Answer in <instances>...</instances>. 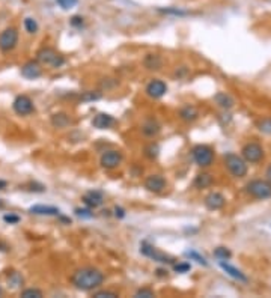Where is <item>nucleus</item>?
<instances>
[{
  "mask_svg": "<svg viewBox=\"0 0 271 298\" xmlns=\"http://www.w3.org/2000/svg\"><path fill=\"white\" fill-rule=\"evenodd\" d=\"M225 166L234 178H244L249 170L247 161L241 155H237L234 152L225 155Z\"/></svg>",
  "mask_w": 271,
  "mask_h": 298,
  "instance_id": "20e7f679",
  "label": "nucleus"
},
{
  "mask_svg": "<svg viewBox=\"0 0 271 298\" xmlns=\"http://www.w3.org/2000/svg\"><path fill=\"white\" fill-rule=\"evenodd\" d=\"M186 256L190 259V261H196L198 264H201V265H204V267H208V262H207V259L204 258V256H201L198 252H195V250H189V252H186Z\"/></svg>",
  "mask_w": 271,
  "mask_h": 298,
  "instance_id": "2f4dec72",
  "label": "nucleus"
},
{
  "mask_svg": "<svg viewBox=\"0 0 271 298\" xmlns=\"http://www.w3.org/2000/svg\"><path fill=\"white\" fill-rule=\"evenodd\" d=\"M95 298H115V297H119V294L113 292V291H98V292H94Z\"/></svg>",
  "mask_w": 271,
  "mask_h": 298,
  "instance_id": "4c0bfd02",
  "label": "nucleus"
},
{
  "mask_svg": "<svg viewBox=\"0 0 271 298\" xmlns=\"http://www.w3.org/2000/svg\"><path fill=\"white\" fill-rule=\"evenodd\" d=\"M192 155L199 167H210L214 163V151L207 145H196L192 149Z\"/></svg>",
  "mask_w": 271,
  "mask_h": 298,
  "instance_id": "39448f33",
  "label": "nucleus"
},
{
  "mask_svg": "<svg viewBox=\"0 0 271 298\" xmlns=\"http://www.w3.org/2000/svg\"><path fill=\"white\" fill-rule=\"evenodd\" d=\"M246 193L258 201H265L271 197V182L267 179H252L246 185Z\"/></svg>",
  "mask_w": 271,
  "mask_h": 298,
  "instance_id": "f03ea898",
  "label": "nucleus"
},
{
  "mask_svg": "<svg viewBox=\"0 0 271 298\" xmlns=\"http://www.w3.org/2000/svg\"><path fill=\"white\" fill-rule=\"evenodd\" d=\"M6 185H8V182H6V181H3V179H0V190H3V188H6Z\"/></svg>",
  "mask_w": 271,
  "mask_h": 298,
  "instance_id": "37998d69",
  "label": "nucleus"
},
{
  "mask_svg": "<svg viewBox=\"0 0 271 298\" xmlns=\"http://www.w3.org/2000/svg\"><path fill=\"white\" fill-rule=\"evenodd\" d=\"M23 298H41L42 297V291L41 289H36V288H27L24 291H21L20 294Z\"/></svg>",
  "mask_w": 271,
  "mask_h": 298,
  "instance_id": "473e14b6",
  "label": "nucleus"
},
{
  "mask_svg": "<svg viewBox=\"0 0 271 298\" xmlns=\"http://www.w3.org/2000/svg\"><path fill=\"white\" fill-rule=\"evenodd\" d=\"M265 178H267V181L268 182H271V164L267 167V172H265Z\"/></svg>",
  "mask_w": 271,
  "mask_h": 298,
  "instance_id": "79ce46f5",
  "label": "nucleus"
},
{
  "mask_svg": "<svg viewBox=\"0 0 271 298\" xmlns=\"http://www.w3.org/2000/svg\"><path fill=\"white\" fill-rule=\"evenodd\" d=\"M30 214L35 216H45V217H57L60 214V210L56 207H50V205H33L30 207Z\"/></svg>",
  "mask_w": 271,
  "mask_h": 298,
  "instance_id": "a211bd4d",
  "label": "nucleus"
},
{
  "mask_svg": "<svg viewBox=\"0 0 271 298\" xmlns=\"http://www.w3.org/2000/svg\"><path fill=\"white\" fill-rule=\"evenodd\" d=\"M140 253L145 255L146 258L155 261V262H160V264H172V265L175 264V259H173L172 256H169V255L160 252L158 249H155L152 244H149V243H146V241H143V243L140 244Z\"/></svg>",
  "mask_w": 271,
  "mask_h": 298,
  "instance_id": "0eeeda50",
  "label": "nucleus"
},
{
  "mask_svg": "<svg viewBox=\"0 0 271 298\" xmlns=\"http://www.w3.org/2000/svg\"><path fill=\"white\" fill-rule=\"evenodd\" d=\"M3 294V291H2V286H0V295H2Z\"/></svg>",
  "mask_w": 271,
  "mask_h": 298,
  "instance_id": "c03bdc74",
  "label": "nucleus"
},
{
  "mask_svg": "<svg viewBox=\"0 0 271 298\" xmlns=\"http://www.w3.org/2000/svg\"><path fill=\"white\" fill-rule=\"evenodd\" d=\"M121 163H122V152L118 149H109V151L103 152V155L100 158L101 167H104L107 170L116 169Z\"/></svg>",
  "mask_w": 271,
  "mask_h": 298,
  "instance_id": "9d476101",
  "label": "nucleus"
},
{
  "mask_svg": "<svg viewBox=\"0 0 271 298\" xmlns=\"http://www.w3.org/2000/svg\"><path fill=\"white\" fill-rule=\"evenodd\" d=\"M204 204H205L207 210H210V211H219V210H222L226 205V197L222 193H219V191H211L210 194L205 196Z\"/></svg>",
  "mask_w": 271,
  "mask_h": 298,
  "instance_id": "9b49d317",
  "label": "nucleus"
},
{
  "mask_svg": "<svg viewBox=\"0 0 271 298\" xmlns=\"http://www.w3.org/2000/svg\"><path fill=\"white\" fill-rule=\"evenodd\" d=\"M69 122H71V119L66 113H54L51 116V125L56 128H65L69 125Z\"/></svg>",
  "mask_w": 271,
  "mask_h": 298,
  "instance_id": "5701e85b",
  "label": "nucleus"
},
{
  "mask_svg": "<svg viewBox=\"0 0 271 298\" xmlns=\"http://www.w3.org/2000/svg\"><path fill=\"white\" fill-rule=\"evenodd\" d=\"M81 201L86 207L94 210V208H98L104 204V194L98 190H90L81 197Z\"/></svg>",
  "mask_w": 271,
  "mask_h": 298,
  "instance_id": "4468645a",
  "label": "nucleus"
},
{
  "mask_svg": "<svg viewBox=\"0 0 271 298\" xmlns=\"http://www.w3.org/2000/svg\"><path fill=\"white\" fill-rule=\"evenodd\" d=\"M71 283L78 291L90 292V291H95L97 288H100L104 283V274L98 268L83 267V268H78L72 273Z\"/></svg>",
  "mask_w": 271,
  "mask_h": 298,
  "instance_id": "f257e3e1",
  "label": "nucleus"
},
{
  "mask_svg": "<svg viewBox=\"0 0 271 298\" xmlns=\"http://www.w3.org/2000/svg\"><path fill=\"white\" fill-rule=\"evenodd\" d=\"M56 3L63 11H71L78 5V0H56Z\"/></svg>",
  "mask_w": 271,
  "mask_h": 298,
  "instance_id": "7c9ffc66",
  "label": "nucleus"
},
{
  "mask_svg": "<svg viewBox=\"0 0 271 298\" xmlns=\"http://www.w3.org/2000/svg\"><path fill=\"white\" fill-rule=\"evenodd\" d=\"M21 75L27 80H36L42 75V68L38 60H29L21 66Z\"/></svg>",
  "mask_w": 271,
  "mask_h": 298,
  "instance_id": "2eb2a0df",
  "label": "nucleus"
},
{
  "mask_svg": "<svg viewBox=\"0 0 271 298\" xmlns=\"http://www.w3.org/2000/svg\"><path fill=\"white\" fill-rule=\"evenodd\" d=\"M158 152H160V148H158L157 143H151V145H148V146L145 148V155H146L148 158H151V160L157 158V157H158Z\"/></svg>",
  "mask_w": 271,
  "mask_h": 298,
  "instance_id": "72a5a7b5",
  "label": "nucleus"
},
{
  "mask_svg": "<svg viewBox=\"0 0 271 298\" xmlns=\"http://www.w3.org/2000/svg\"><path fill=\"white\" fill-rule=\"evenodd\" d=\"M83 17L81 15H72L71 17V20H69V24L72 26V27H81L83 26Z\"/></svg>",
  "mask_w": 271,
  "mask_h": 298,
  "instance_id": "58836bf2",
  "label": "nucleus"
},
{
  "mask_svg": "<svg viewBox=\"0 0 271 298\" xmlns=\"http://www.w3.org/2000/svg\"><path fill=\"white\" fill-rule=\"evenodd\" d=\"M214 101H216L217 106L222 107L223 110H229V109H232L234 104H235V99H234L229 93H226V92H219V93L214 96Z\"/></svg>",
  "mask_w": 271,
  "mask_h": 298,
  "instance_id": "412c9836",
  "label": "nucleus"
},
{
  "mask_svg": "<svg viewBox=\"0 0 271 298\" xmlns=\"http://www.w3.org/2000/svg\"><path fill=\"white\" fill-rule=\"evenodd\" d=\"M75 216L80 217V219H92L94 217V213L90 211V208H77L75 210Z\"/></svg>",
  "mask_w": 271,
  "mask_h": 298,
  "instance_id": "e433bc0d",
  "label": "nucleus"
},
{
  "mask_svg": "<svg viewBox=\"0 0 271 298\" xmlns=\"http://www.w3.org/2000/svg\"><path fill=\"white\" fill-rule=\"evenodd\" d=\"M143 185H145V188H146L148 191L158 194V193H161V191L166 190L167 182H166V179H164L161 175H149V176L145 179Z\"/></svg>",
  "mask_w": 271,
  "mask_h": 298,
  "instance_id": "ddd939ff",
  "label": "nucleus"
},
{
  "mask_svg": "<svg viewBox=\"0 0 271 298\" xmlns=\"http://www.w3.org/2000/svg\"><path fill=\"white\" fill-rule=\"evenodd\" d=\"M213 182H214L213 175H210V173H199V175L195 178V181H193V187L198 188V190H202V188L211 187Z\"/></svg>",
  "mask_w": 271,
  "mask_h": 298,
  "instance_id": "4be33fe9",
  "label": "nucleus"
},
{
  "mask_svg": "<svg viewBox=\"0 0 271 298\" xmlns=\"http://www.w3.org/2000/svg\"><path fill=\"white\" fill-rule=\"evenodd\" d=\"M143 65H145V68L149 69V71H160L161 66H163V57H161L160 54L149 53V54L145 56Z\"/></svg>",
  "mask_w": 271,
  "mask_h": 298,
  "instance_id": "aec40b11",
  "label": "nucleus"
},
{
  "mask_svg": "<svg viewBox=\"0 0 271 298\" xmlns=\"http://www.w3.org/2000/svg\"><path fill=\"white\" fill-rule=\"evenodd\" d=\"M115 216L119 217V219H124V217H125V211H124L121 207H116V208H115Z\"/></svg>",
  "mask_w": 271,
  "mask_h": 298,
  "instance_id": "a19ab883",
  "label": "nucleus"
},
{
  "mask_svg": "<svg viewBox=\"0 0 271 298\" xmlns=\"http://www.w3.org/2000/svg\"><path fill=\"white\" fill-rule=\"evenodd\" d=\"M3 220L5 223H9V225H17L20 222V217L15 216V214H5L3 216Z\"/></svg>",
  "mask_w": 271,
  "mask_h": 298,
  "instance_id": "ea45409f",
  "label": "nucleus"
},
{
  "mask_svg": "<svg viewBox=\"0 0 271 298\" xmlns=\"http://www.w3.org/2000/svg\"><path fill=\"white\" fill-rule=\"evenodd\" d=\"M36 60L48 68H60L65 65V57L51 47H44L36 53Z\"/></svg>",
  "mask_w": 271,
  "mask_h": 298,
  "instance_id": "7ed1b4c3",
  "label": "nucleus"
},
{
  "mask_svg": "<svg viewBox=\"0 0 271 298\" xmlns=\"http://www.w3.org/2000/svg\"><path fill=\"white\" fill-rule=\"evenodd\" d=\"M219 267H220L228 276H231L232 279H235V280H238V282H243V283H247V282H249L247 276H246L241 270H238L237 267H234V265H231V264H228V262H225V261H219Z\"/></svg>",
  "mask_w": 271,
  "mask_h": 298,
  "instance_id": "dca6fc26",
  "label": "nucleus"
},
{
  "mask_svg": "<svg viewBox=\"0 0 271 298\" xmlns=\"http://www.w3.org/2000/svg\"><path fill=\"white\" fill-rule=\"evenodd\" d=\"M157 12L164 14V15H173V17H187V15H190L189 11H184V9H181V8H175V6L157 8Z\"/></svg>",
  "mask_w": 271,
  "mask_h": 298,
  "instance_id": "393cba45",
  "label": "nucleus"
},
{
  "mask_svg": "<svg viewBox=\"0 0 271 298\" xmlns=\"http://www.w3.org/2000/svg\"><path fill=\"white\" fill-rule=\"evenodd\" d=\"M258 130L262 134H268L271 136V118H264L262 121L258 122Z\"/></svg>",
  "mask_w": 271,
  "mask_h": 298,
  "instance_id": "c756f323",
  "label": "nucleus"
},
{
  "mask_svg": "<svg viewBox=\"0 0 271 298\" xmlns=\"http://www.w3.org/2000/svg\"><path fill=\"white\" fill-rule=\"evenodd\" d=\"M145 92H146V95H148L149 98L158 99V98H161V96L166 95V92H167V84H166L163 80L154 78V80H151V81L146 84Z\"/></svg>",
  "mask_w": 271,
  "mask_h": 298,
  "instance_id": "f8f14e48",
  "label": "nucleus"
},
{
  "mask_svg": "<svg viewBox=\"0 0 271 298\" xmlns=\"http://www.w3.org/2000/svg\"><path fill=\"white\" fill-rule=\"evenodd\" d=\"M101 92L98 90H89V92H84L81 96H80V101L83 103H87V101H97V99H101Z\"/></svg>",
  "mask_w": 271,
  "mask_h": 298,
  "instance_id": "cd10ccee",
  "label": "nucleus"
},
{
  "mask_svg": "<svg viewBox=\"0 0 271 298\" xmlns=\"http://www.w3.org/2000/svg\"><path fill=\"white\" fill-rule=\"evenodd\" d=\"M134 297L136 298H152V297H155V292L151 288H140L139 291H136Z\"/></svg>",
  "mask_w": 271,
  "mask_h": 298,
  "instance_id": "f704fd0d",
  "label": "nucleus"
},
{
  "mask_svg": "<svg viewBox=\"0 0 271 298\" xmlns=\"http://www.w3.org/2000/svg\"><path fill=\"white\" fill-rule=\"evenodd\" d=\"M142 133L148 137H154L160 133V125L154 121V119H149L143 124L142 127Z\"/></svg>",
  "mask_w": 271,
  "mask_h": 298,
  "instance_id": "b1692460",
  "label": "nucleus"
},
{
  "mask_svg": "<svg viewBox=\"0 0 271 298\" xmlns=\"http://www.w3.org/2000/svg\"><path fill=\"white\" fill-rule=\"evenodd\" d=\"M23 26H24L26 32L30 33V35L38 33V30H39V24H38V21L33 17H26L24 21H23Z\"/></svg>",
  "mask_w": 271,
  "mask_h": 298,
  "instance_id": "a878e982",
  "label": "nucleus"
},
{
  "mask_svg": "<svg viewBox=\"0 0 271 298\" xmlns=\"http://www.w3.org/2000/svg\"><path fill=\"white\" fill-rule=\"evenodd\" d=\"M12 109L17 115L20 116H27L30 113H33L35 110V106H33V101L27 96V95H18L14 103H12Z\"/></svg>",
  "mask_w": 271,
  "mask_h": 298,
  "instance_id": "1a4fd4ad",
  "label": "nucleus"
},
{
  "mask_svg": "<svg viewBox=\"0 0 271 298\" xmlns=\"http://www.w3.org/2000/svg\"><path fill=\"white\" fill-rule=\"evenodd\" d=\"M178 115H179L181 121H184V122H195L199 118V110L195 106H192V104H186L184 107L179 109Z\"/></svg>",
  "mask_w": 271,
  "mask_h": 298,
  "instance_id": "f3484780",
  "label": "nucleus"
},
{
  "mask_svg": "<svg viewBox=\"0 0 271 298\" xmlns=\"http://www.w3.org/2000/svg\"><path fill=\"white\" fill-rule=\"evenodd\" d=\"M214 256H216L219 261H228V259H231L232 253H231V250H229L228 247H217V249L214 250Z\"/></svg>",
  "mask_w": 271,
  "mask_h": 298,
  "instance_id": "c85d7f7f",
  "label": "nucleus"
},
{
  "mask_svg": "<svg viewBox=\"0 0 271 298\" xmlns=\"http://www.w3.org/2000/svg\"><path fill=\"white\" fill-rule=\"evenodd\" d=\"M115 124V118L107 113H98L92 119V125L98 130H107Z\"/></svg>",
  "mask_w": 271,
  "mask_h": 298,
  "instance_id": "6ab92c4d",
  "label": "nucleus"
},
{
  "mask_svg": "<svg viewBox=\"0 0 271 298\" xmlns=\"http://www.w3.org/2000/svg\"><path fill=\"white\" fill-rule=\"evenodd\" d=\"M190 270H192L190 262H179V264H173V271H176V273H179V274L189 273Z\"/></svg>",
  "mask_w": 271,
  "mask_h": 298,
  "instance_id": "c9c22d12",
  "label": "nucleus"
},
{
  "mask_svg": "<svg viewBox=\"0 0 271 298\" xmlns=\"http://www.w3.org/2000/svg\"><path fill=\"white\" fill-rule=\"evenodd\" d=\"M8 286L12 288V289H17L20 286H23V276L17 271H12L9 273L8 276Z\"/></svg>",
  "mask_w": 271,
  "mask_h": 298,
  "instance_id": "bb28decb",
  "label": "nucleus"
},
{
  "mask_svg": "<svg viewBox=\"0 0 271 298\" xmlns=\"http://www.w3.org/2000/svg\"><path fill=\"white\" fill-rule=\"evenodd\" d=\"M18 44V30L15 27H6L0 33V51L9 53Z\"/></svg>",
  "mask_w": 271,
  "mask_h": 298,
  "instance_id": "6e6552de",
  "label": "nucleus"
},
{
  "mask_svg": "<svg viewBox=\"0 0 271 298\" xmlns=\"http://www.w3.org/2000/svg\"><path fill=\"white\" fill-rule=\"evenodd\" d=\"M241 157H243L247 163H250V164H258V163H261V161L264 160L265 152H264V148H262L259 143H256V142H249V143H246V145L243 146V149H241Z\"/></svg>",
  "mask_w": 271,
  "mask_h": 298,
  "instance_id": "423d86ee",
  "label": "nucleus"
}]
</instances>
